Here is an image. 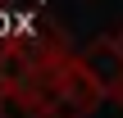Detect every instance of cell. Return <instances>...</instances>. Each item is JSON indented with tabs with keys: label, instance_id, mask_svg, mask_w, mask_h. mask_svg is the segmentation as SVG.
<instances>
[{
	"label": "cell",
	"instance_id": "cell-1",
	"mask_svg": "<svg viewBox=\"0 0 123 118\" xmlns=\"http://www.w3.org/2000/svg\"><path fill=\"white\" fill-rule=\"evenodd\" d=\"M105 96L50 23L23 18V32L0 36V118H91Z\"/></svg>",
	"mask_w": 123,
	"mask_h": 118
},
{
	"label": "cell",
	"instance_id": "cell-2",
	"mask_svg": "<svg viewBox=\"0 0 123 118\" xmlns=\"http://www.w3.org/2000/svg\"><path fill=\"white\" fill-rule=\"evenodd\" d=\"M82 59H87V68L105 82V91H114V86L123 82V59H119V50H114V36H100Z\"/></svg>",
	"mask_w": 123,
	"mask_h": 118
},
{
	"label": "cell",
	"instance_id": "cell-3",
	"mask_svg": "<svg viewBox=\"0 0 123 118\" xmlns=\"http://www.w3.org/2000/svg\"><path fill=\"white\" fill-rule=\"evenodd\" d=\"M114 50H119V59H123V27L114 32Z\"/></svg>",
	"mask_w": 123,
	"mask_h": 118
},
{
	"label": "cell",
	"instance_id": "cell-4",
	"mask_svg": "<svg viewBox=\"0 0 123 118\" xmlns=\"http://www.w3.org/2000/svg\"><path fill=\"white\" fill-rule=\"evenodd\" d=\"M110 96H114V100H119V105H123V82H119V86H114V91H110Z\"/></svg>",
	"mask_w": 123,
	"mask_h": 118
}]
</instances>
